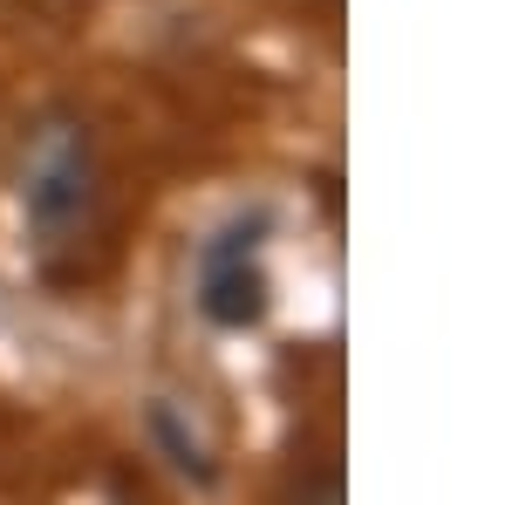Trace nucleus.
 I'll use <instances>...</instances> for the list:
<instances>
[{"mask_svg":"<svg viewBox=\"0 0 512 505\" xmlns=\"http://www.w3.org/2000/svg\"><path fill=\"white\" fill-rule=\"evenodd\" d=\"M21 212L41 246H62L96 219V144L76 117H48L21 171Z\"/></svg>","mask_w":512,"mask_h":505,"instance_id":"f257e3e1","label":"nucleus"},{"mask_svg":"<svg viewBox=\"0 0 512 505\" xmlns=\"http://www.w3.org/2000/svg\"><path fill=\"white\" fill-rule=\"evenodd\" d=\"M267 212H233L219 233L198 246V314L212 328H260L274 308V273H267Z\"/></svg>","mask_w":512,"mask_h":505,"instance_id":"f03ea898","label":"nucleus"},{"mask_svg":"<svg viewBox=\"0 0 512 505\" xmlns=\"http://www.w3.org/2000/svg\"><path fill=\"white\" fill-rule=\"evenodd\" d=\"M144 437H151V451H158L192 492H219V451H212L205 424H198L178 396H151V403H144Z\"/></svg>","mask_w":512,"mask_h":505,"instance_id":"7ed1b4c3","label":"nucleus"},{"mask_svg":"<svg viewBox=\"0 0 512 505\" xmlns=\"http://www.w3.org/2000/svg\"><path fill=\"white\" fill-rule=\"evenodd\" d=\"M287 505H349V499H342V465H335V458L315 465L294 492H287Z\"/></svg>","mask_w":512,"mask_h":505,"instance_id":"20e7f679","label":"nucleus"}]
</instances>
